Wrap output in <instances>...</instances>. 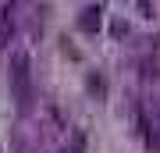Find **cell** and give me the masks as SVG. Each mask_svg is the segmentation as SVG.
<instances>
[{"label":"cell","instance_id":"cell-1","mask_svg":"<svg viewBox=\"0 0 160 153\" xmlns=\"http://www.w3.org/2000/svg\"><path fill=\"white\" fill-rule=\"evenodd\" d=\"M11 89H14L18 103H22V107H29L32 89H29V57H25V54H18L14 61H11Z\"/></svg>","mask_w":160,"mask_h":153},{"label":"cell","instance_id":"cell-2","mask_svg":"<svg viewBox=\"0 0 160 153\" xmlns=\"http://www.w3.org/2000/svg\"><path fill=\"white\" fill-rule=\"evenodd\" d=\"M82 28H86V32H96L100 28V7H86V11H82Z\"/></svg>","mask_w":160,"mask_h":153}]
</instances>
